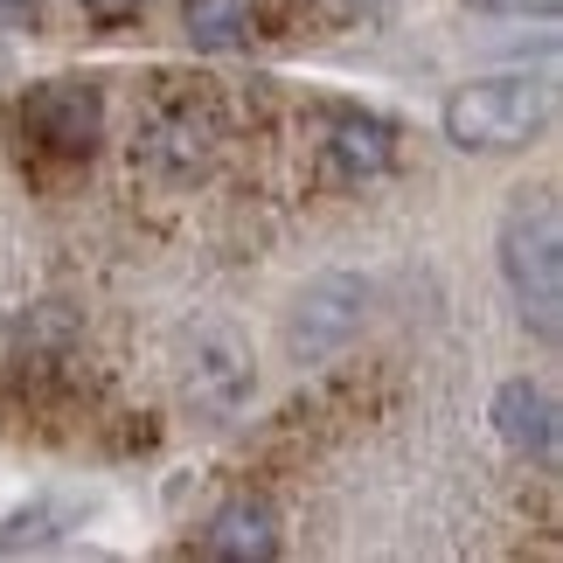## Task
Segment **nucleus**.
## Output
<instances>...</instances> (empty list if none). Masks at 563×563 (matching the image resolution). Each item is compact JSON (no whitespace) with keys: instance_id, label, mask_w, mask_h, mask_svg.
<instances>
[{"instance_id":"nucleus-1","label":"nucleus","mask_w":563,"mask_h":563,"mask_svg":"<svg viewBox=\"0 0 563 563\" xmlns=\"http://www.w3.org/2000/svg\"><path fill=\"white\" fill-rule=\"evenodd\" d=\"M501 286L536 328V341L563 334V223L550 195H522L501 216Z\"/></svg>"},{"instance_id":"nucleus-4","label":"nucleus","mask_w":563,"mask_h":563,"mask_svg":"<svg viewBox=\"0 0 563 563\" xmlns=\"http://www.w3.org/2000/svg\"><path fill=\"white\" fill-rule=\"evenodd\" d=\"M21 125H29L42 146H56V154H91L104 140V98H98V84H84V77H49V84L29 91Z\"/></svg>"},{"instance_id":"nucleus-12","label":"nucleus","mask_w":563,"mask_h":563,"mask_svg":"<svg viewBox=\"0 0 563 563\" xmlns=\"http://www.w3.org/2000/svg\"><path fill=\"white\" fill-rule=\"evenodd\" d=\"M42 14V0H0V35H29Z\"/></svg>"},{"instance_id":"nucleus-10","label":"nucleus","mask_w":563,"mask_h":563,"mask_svg":"<svg viewBox=\"0 0 563 563\" xmlns=\"http://www.w3.org/2000/svg\"><path fill=\"white\" fill-rule=\"evenodd\" d=\"M181 29L195 49H244L257 29V0H181Z\"/></svg>"},{"instance_id":"nucleus-6","label":"nucleus","mask_w":563,"mask_h":563,"mask_svg":"<svg viewBox=\"0 0 563 563\" xmlns=\"http://www.w3.org/2000/svg\"><path fill=\"white\" fill-rule=\"evenodd\" d=\"M251 355L236 349V334H202L195 341V369H188V397L209 410V418H230L236 404L251 397Z\"/></svg>"},{"instance_id":"nucleus-5","label":"nucleus","mask_w":563,"mask_h":563,"mask_svg":"<svg viewBox=\"0 0 563 563\" xmlns=\"http://www.w3.org/2000/svg\"><path fill=\"white\" fill-rule=\"evenodd\" d=\"M494 431H501L522 460H556V397L529 376L501 383L494 389Z\"/></svg>"},{"instance_id":"nucleus-13","label":"nucleus","mask_w":563,"mask_h":563,"mask_svg":"<svg viewBox=\"0 0 563 563\" xmlns=\"http://www.w3.org/2000/svg\"><path fill=\"white\" fill-rule=\"evenodd\" d=\"M84 14L104 21V29H119V21H133V14H140V0H84Z\"/></svg>"},{"instance_id":"nucleus-3","label":"nucleus","mask_w":563,"mask_h":563,"mask_svg":"<svg viewBox=\"0 0 563 563\" xmlns=\"http://www.w3.org/2000/svg\"><path fill=\"white\" fill-rule=\"evenodd\" d=\"M362 320H369V286L355 272H320L299 286L292 313H286V349L299 362H328L362 334Z\"/></svg>"},{"instance_id":"nucleus-7","label":"nucleus","mask_w":563,"mask_h":563,"mask_svg":"<svg viewBox=\"0 0 563 563\" xmlns=\"http://www.w3.org/2000/svg\"><path fill=\"white\" fill-rule=\"evenodd\" d=\"M209 556H236V563H272L278 556V515L265 501H223L209 515V536H202Z\"/></svg>"},{"instance_id":"nucleus-9","label":"nucleus","mask_w":563,"mask_h":563,"mask_svg":"<svg viewBox=\"0 0 563 563\" xmlns=\"http://www.w3.org/2000/svg\"><path fill=\"white\" fill-rule=\"evenodd\" d=\"M209 154H216V125L202 112H167L154 133H146V161L167 167V175H181V181L202 175Z\"/></svg>"},{"instance_id":"nucleus-2","label":"nucleus","mask_w":563,"mask_h":563,"mask_svg":"<svg viewBox=\"0 0 563 563\" xmlns=\"http://www.w3.org/2000/svg\"><path fill=\"white\" fill-rule=\"evenodd\" d=\"M556 119V84L550 77H473L445 98V140L466 154H515Z\"/></svg>"},{"instance_id":"nucleus-8","label":"nucleus","mask_w":563,"mask_h":563,"mask_svg":"<svg viewBox=\"0 0 563 563\" xmlns=\"http://www.w3.org/2000/svg\"><path fill=\"white\" fill-rule=\"evenodd\" d=\"M389 161H397V133H389V119H376V112L334 119V133H328V167H334L341 181H369V175H383Z\"/></svg>"},{"instance_id":"nucleus-14","label":"nucleus","mask_w":563,"mask_h":563,"mask_svg":"<svg viewBox=\"0 0 563 563\" xmlns=\"http://www.w3.org/2000/svg\"><path fill=\"white\" fill-rule=\"evenodd\" d=\"M362 8H376V0H362Z\"/></svg>"},{"instance_id":"nucleus-11","label":"nucleus","mask_w":563,"mask_h":563,"mask_svg":"<svg viewBox=\"0 0 563 563\" xmlns=\"http://www.w3.org/2000/svg\"><path fill=\"white\" fill-rule=\"evenodd\" d=\"M466 8H473V14H543V21H550L556 0H466Z\"/></svg>"}]
</instances>
